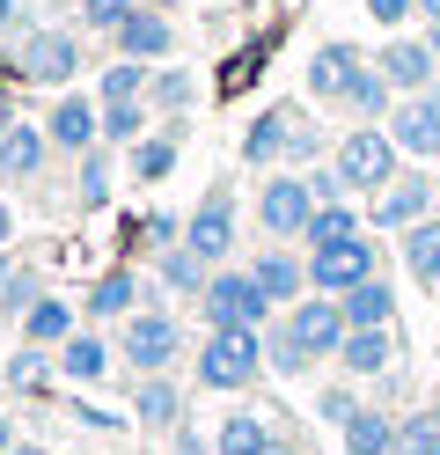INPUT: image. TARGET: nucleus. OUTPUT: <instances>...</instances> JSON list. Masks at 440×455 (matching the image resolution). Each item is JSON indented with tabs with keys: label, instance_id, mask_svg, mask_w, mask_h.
<instances>
[{
	"label": "nucleus",
	"instance_id": "1",
	"mask_svg": "<svg viewBox=\"0 0 440 455\" xmlns=\"http://www.w3.org/2000/svg\"><path fill=\"white\" fill-rule=\"evenodd\" d=\"M198 316H205V331H264L279 316V301L257 287L250 265H213V279L198 294Z\"/></svg>",
	"mask_w": 440,
	"mask_h": 455
},
{
	"label": "nucleus",
	"instance_id": "2",
	"mask_svg": "<svg viewBox=\"0 0 440 455\" xmlns=\"http://www.w3.org/2000/svg\"><path fill=\"white\" fill-rule=\"evenodd\" d=\"M396 162H404V148L389 140V125H352L338 148H331V169L345 177V191H352V198L389 191V184H396Z\"/></svg>",
	"mask_w": 440,
	"mask_h": 455
},
{
	"label": "nucleus",
	"instance_id": "3",
	"mask_svg": "<svg viewBox=\"0 0 440 455\" xmlns=\"http://www.w3.org/2000/svg\"><path fill=\"white\" fill-rule=\"evenodd\" d=\"M257 375H272V360H264V331H205L198 346V382L205 389H250Z\"/></svg>",
	"mask_w": 440,
	"mask_h": 455
},
{
	"label": "nucleus",
	"instance_id": "4",
	"mask_svg": "<svg viewBox=\"0 0 440 455\" xmlns=\"http://www.w3.org/2000/svg\"><path fill=\"white\" fill-rule=\"evenodd\" d=\"M316 220V191H308V169H272L257 184V228L272 243H301Z\"/></svg>",
	"mask_w": 440,
	"mask_h": 455
},
{
	"label": "nucleus",
	"instance_id": "5",
	"mask_svg": "<svg viewBox=\"0 0 440 455\" xmlns=\"http://www.w3.org/2000/svg\"><path fill=\"white\" fill-rule=\"evenodd\" d=\"M15 74L22 81H44V89H67V81L81 74V37L67 30V22H37V30H22Z\"/></svg>",
	"mask_w": 440,
	"mask_h": 455
},
{
	"label": "nucleus",
	"instance_id": "6",
	"mask_svg": "<svg viewBox=\"0 0 440 455\" xmlns=\"http://www.w3.org/2000/svg\"><path fill=\"white\" fill-rule=\"evenodd\" d=\"M279 323L293 331V346H301L308 360H338V346H345V301L338 294H301L293 308H279Z\"/></svg>",
	"mask_w": 440,
	"mask_h": 455
},
{
	"label": "nucleus",
	"instance_id": "7",
	"mask_svg": "<svg viewBox=\"0 0 440 455\" xmlns=\"http://www.w3.org/2000/svg\"><path fill=\"white\" fill-rule=\"evenodd\" d=\"M176 353H184V323H176L169 308H132V316H125V360H132V375H169Z\"/></svg>",
	"mask_w": 440,
	"mask_h": 455
},
{
	"label": "nucleus",
	"instance_id": "8",
	"mask_svg": "<svg viewBox=\"0 0 440 455\" xmlns=\"http://www.w3.org/2000/svg\"><path fill=\"white\" fill-rule=\"evenodd\" d=\"M433 206H440V184L426 177V169H396V184L367 198V220H374V228H389V235H404V228L433 220Z\"/></svg>",
	"mask_w": 440,
	"mask_h": 455
},
{
	"label": "nucleus",
	"instance_id": "9",
	"mask_svg": "<svg viewBox=\"0 0 440 455\" xmlns=\"http://www.w3.org/2000/svg\"><path fill=\"white\" fill-rule=\"evenodd\" d=\"M381 272V250L367 235H352V243H331V250H308V294H352L360 279Z\"/></svg>",
	"mask_w": 440,
	"mask_h": 455
},
{
	"label": "nucleus",
	"instance_id": "10",
	"mask_svg": "<svg viewBox=\"0 0 440 455\" xmlns=\"http://www.w3.org/2000/svg\"><path fill=\"white\" fill-rule=\"evenodd\" d=\"M381 125H389V140L404 148V162H440V89L396 96V110Z\"/></svg>",
	"mask_w": 440,
	"mask_h": 455
},
{
	"label": "nucleus",
	"instance_id": "11",
	"mask_svg": "<svg viewBox=\"0 0 440 455\" xmlns=\"http://www.w3.org/2000/svg\"><path fill=\"white\" fill-rule=\"evenodd\" d=\"M184 250H198L205 265H228L235 258V191L228 184H213L191 206V220H184Z\"/></svg>",
	"mask_w": 440,
	"mask_h": 455
},
{
	"label": "nucleus",
	"instance_id": "12",
	"mask_svg": "<svg viewBox=\"0 0 440 455\" xmlns=\"http://www.w3.org/2000/svg\"><path fill=\"white\" fill-rule=\"evenodd\" d=\"M374 67L389 74V89H396V96H419V89H440V81H433V74H440V44H433V37H404V30H396L389 44L374 52Z\"/></svg>",
	"mask_w": 440,
	"mask_h": 455
},
{
	"label": "nucleus",
	"instance_id": "13",
	"mask_svg": "<svg viewBox=\"0 0 440 455\" xmlns=\"http://www.w3.org/2000/svg\"><path fill=\"white\" fill-rule=\"evenodd\" d=\"M44 132H52V148H67L74 162H81V155H96V148H103V103H96V96L59 89V103H52Z\"/></svg>",
	"mask_w": 440,
	"mask_h": 455
},
{
	"label": "nucleus",
	"instance_id": "14",
	"mask_svg": "<svg viewBox=\"0 0 440 455\" xmlns=\"http://www.w3.org/2000/svg\"><path fill=\"white\" fill-rule=\"evenodd\" d=\"M367 74V52L360 44H316L308 52V96L316 103H338L345 110V96H352V81Z\"/></svg>",
	"mask_w": 440,
	"mask_h": 455
},
{
	"label": "nucleus",
	"instance_id": "15",
	"mask_svg": "<svg viewBox=\"0 0 440 455\" xmlns=\"http://www.w3.org/2000/svg\"><path fill=\"white\" fill-rule=\"evenodd\" d=\"M293 132H301V110H286V103L257 110L250 132H243V162H250V169H279L286 148H293Z\"/></svg>",
	"mask_w": 440,
	"mask_h": 455
},
{
	"label": "nucleus",
	"instance_id": "16",
	"mask_svg": "<svg viewBox=\"0 0 440 455\" xmlns=\"http://www.w3.org/2000/svg\"><path fill=\"white\" fill-rule=\"evenodd\" d=\"M110 37H117V60H147V67H155V60L176 52V22H169L162 8H132Z\"/></svg>",
	"mask_w": 440,
	"mask_h": 455
},
{
	"label": "nucleus",
	"instance_id": "17",
	"mask_svg": "<svg viewBox=\"0 0 440 455\" xmlns=\"http://www.w3.org/2000/svg\"><path fill=\"white\" fill-rule=\"evenodd\" d=\"M338 367H345V382H374V375H389V367H396V331H345Z\"/></svg>",
	"mask_w": 440,
	"mask_h": 455
},
{
	"label": "nucleus",
	"instance_id": "18",
	"mask_svg": "<svg viewBox=\"0 0 440 455\" xmlns=\"http://www.w3.org/2000/svg\"><path fill=\"white\" fill-rule=\"evenodd\" d=\"M250 272H257V287H264V294H272L279 308H293V301H301V294H308V258H293V250H286V243H272V250H264V258H257Z\"/></svg>",
	"mask_w": 440,
	"mask_h": 455
},
{
	"label": "nucleus",
	"instance_id": "19",
	"mask_svg": "<svg viewBox=\"0 0 440 455\" xmlns=\"http://www.w3.org/2000/svg\"><path fill=\"white\" fill-rule=\"evenodd\" d=\"M44 155H52V132H44V125H22V118H15L8 132H0V177H22V184H29V177L44 169Z\"/></svg>",
	"mask_w": 440,
	"mask_h": 455
},
{
	"label": "nucleus",
	"instance_id": "20",
	"mask_svg": "<svg viewBox=\"0 0 440 455\" xmlns=\"http://www.w3.org/2000/svg\"><path fill=\"white\" fill-rule=\"evenodd\" d=\"M81 323H88V316H81L74 301L37 294V301H29V316H22V338H29V346H67V338H74Z\"/></svg>",
	"mask_w": 440,
	"mask_h": 455
},
{
	"label": "nucleus",
	"instance_id": "21",
	"mask_svg": "<svg viewBox=\"0 0 440 455\" xmlns=\"http://www.w3.org/2000/svg\"><path fill=\"white\" fill-rule=\"evenodd\" d=\"M338 441H345V455H396V419L381 404H360L338 426Z\"/></svg>",
	"mask_w": 440,
	"mask_h": 455
},
{
	"label": "nucleus",
	"instance_id": "22",
	"mask_svg": "<svg viewBox=\"0 0 440 455\" xmlns=\"http://www.w3.org/2000/svg\"><path fill=\"white\" fill-rule=\"evenodd\" d=\"M345 301V323L352 331H389V316H396V287H389V279H360V287H352V294H338Z\"/></svg>",
	"mask_w": 440,
	"mask_h": 455
},
{
	"label": "nucleus",
	"instance_id": "23",
	"mask_svg": "<svg viewBox=\"0 0 440 455\" xmlns=\"http://www.w3.org/2000/svg\"><path fill=\"white\" fill-rule=\"evenodd\" d=\"M59 375H67V382H81V389H88V382H103V375H110V346L81 323L67 346H59Z\"/></svg>",
	"mask_w": 440,
	"mask_h": 455
},
{
	"label": "nucleus",
	"instance_id": "24",
	"mask_svg": "<svg viewBox=\"0 0 440 455\" xmlns=\"http://www.w3.org/2000/svg\"><path fill=\"white\" fill-rule=\"evenodd\" d=\"M279 434H272V419H257V411H228L213 426V455H264Z\"/></svg>",
	"mask_w": 440,
	"mask_h": 455
},
{
	"label": "nucleus",
	"instance_id": "25",
	"mask_svg": "<svg viewBox=\"0 0 440 455\" xmlns=\"http://www.w3.org/2000/svg\"><path fill=\"white\" fill-rule=\"evenodd\" d=\"M132 419H140V426H176V419H184V389H176L169 375H140Z\"/></svg>",
	"mask_w": 440,
	"mask_h": 455
},
{
	"label": "nucleus",
	"instance_id": "26",
	"mask_svg": "<svg viewBox=\"0 0 440 455\" xmlns=\"http://www.w3.org/2000/svg\"><path fill=\"white\" fill-rule=\"evenodd\" d=\"M404 272L419 279V287H440V213L404 228Z\"/></svg>",
	"mask_w": 440,
	"mask_h": 455
},
{
	"label": "nucleus",
	"instance_id": "27",
	"mask_svg": "<svg viewBox=\"0 0 440 455\" xmlns=\"http://www.w3.org/2000/svg\"><path fill=\"white\" fill-rule=\"evenodd\" d=\"M132 308H140V279L132 272H103L96 287H88L81 316H132Z\"/></svg>",
	"mask_w": 440,
	"mask_h": 455
},
{
	"label": "nucleus",
	"instance_id": "28",
	"mask_svg": "<svg viewBox=\"0 0 440 455\" xmlns=\"http://www.w3.org/2000/svg\"><path fill=\"white\" fill-rule=\"evenodd\" d=\"M155 272H162V287H169V294H205V279H213V265H205L198 250H184V243H169Z\"/></svg>",
	"mask_w": 440,
	"mask_h": 455
},
{
	"label": "nucleus",
	"instance_id": "29",
	"mask_svg": "<svg viewBox=\"0 0 440 455\" xmlns=\"http://www.w3.org/2000/svg\"><path fill=\"white\" fill-rule=\"evenodd\" d=\"M360 235V213H352V198H331V206H316V220H308V250H331V243H352Z\"/></svg>",
	"mask_w": 440,
	"mask_h": 455
},
{
	"label": "nucleus",
	"instance_id": "30",
	"mask_svg": "<svg viewBox=\"0 0 440 455\" xmlns=\"http://www.w3.org/2000/svg\"><path fill=\"white\" fill-rule=\"evenodd\" d=\"M147 89H155L147 60H117V67H103V81H96L103 103H147Z\"/></svg>",
	"mask_w": 440,
	"mask_h": 455
},
{
	"label": "nucleus",
	"instance_id": "31",
	"mask_svg": "<svg viewBox=\"0 0 440 455\" xmlns=\"http://www.w3.org/2000/svg\"><path fill=\"white\" fill-rule=\"evenodd\" d=\"M396 455H440V404L396 419Z\"/></svg>",
	"mask_w": 440,
	"mask_h": 455
},
{
	"label": "nucleus",
	"instance_id": "32",
	"mask_svg": "<svg viewBox=\"0 0 440 455\" xmlns=\"http://www.w3.org/2000/svg\"><path fill=\"white\" fill-rule=\"evenodd\" d=\"M147 103L169 110V118H184V110L198 103V81H191L184 67H162V74H155V89H147Z\"/></svg>",
	"mask_w": 440,
	"mask_h": 455
},
{
	"label": "nucleus",
	"instance_id": "33",
	"mask_svg": "<svg viewBox=\"0 0 440 455\" xmlns=\"http://www.w3.org/2000/svg\"><path fill=\"white\" fill-rule=\"evenodd\" d=\"M264 360H272V375H286V382H293V375H308V367H316V360H308L301 346H293V331H286L279 316H272V331H264Z\"/></svg>",
	"mask_w": 440,
	"mask_h": 455
},
{
	"label": "nucleus",
	"instance_id": "34",
	"mask_svg": "<svg viewBox=\"0 0 440 455\" xmlns=\"http://www.w3.org/2000/svg\"><path fill=\"white\" fill-rule=\"evenodd\" d=\"M140 148L147 140V103H103V148Z\"/></svg>",
	"mask_w": 440,
	"mask_h": 455
},
{
	"label": "nucleus",
	"instance_id": "35",
	"mask_svg": "<svg viewBox=\"0 0 440 455\" xmlns=\"http://www.w3.org/2000/svg\"><path fill=\"white\" fill-rule=\"evenodd\" d=\"M169 169H176V132H155V140H140V148H132V177L140 184H162Z\"/></svg>",
	"mask_w": 440,
	"mask_h": 455
},
{
	"label": "nucleus",
	"instance_id": "36",
	"mask_svg": "<svg viewBox=\"0 0 440 455\" xmlns=\"http://www.w3.org/2000/svg\"><path fill=\"white\" fill-rule=\"evenodd\" d=\"M74 198H81V206H110V155H103V148L81 155V184H74Z\"/></svg>",
	"mask_w": 440,
	"mask_h": 455
},
{
	"label": "nucleus",
	"instance_id": "37",
	"mask_svg": "<svg viewBox=\"0 0 440 455\" xmlns=\"http://www.w3.org/2000/svg\"><path fill=\"white\" fill-rule=\"evenodd\" d=\"M132 8H147V0H74V15H81V30H117Z\"/></svg>",
	"mask_w": 440,
	"mask_h": 455
},
{
	"label": "nucleus",
	"instance_id": "38",
	"mask_svg": "<svg viewBox=\"0 0 440 455\" xmlns=\"http://www.w3.org/2000/svg\"><path fill=\"white\" fill-rule=\"evenodd\" d=\"M37 294H44L37 272H8V265H0V301H8L15 316H29V301H37Z\"/></svg>",
	"mask_w": 440,
	"mask_h": 455
},
{
	"label": "nucleus",
	"instance_id": "39",
	"mask_svg": "<svg viewBox=\"0 0 440 455\" xmlns=\"http://www.w3.org/2000/svg\"><path fill=\"white\" fill-rule=\"evenodd\" d=\"M52 375V360H44V346H29V353H15L8 360V389H37Z\"/></svg>",
	"mask_w": 440,
	"mask_h": 455
},
{
	"label": "nucleus",
	"instance_id": "40",
	"mask_svg": "<svg viewBox=\"0 0 440 455\" xmlns=\"http://www.w3.org/2000/svg\"><path fill=\"white\" fill-rule=\"evenodd\" d=\"M316 411L331 419V426H345L352 411H360V396H352V382H338V389H323V396H316Z\"/></svg>",
	"mask_w": 440,
	"mask_h": 455
},
{
	"label": "nucleus",
	"instance_id": "41",
	"mask_svg": "<svg viewBox=\"0 0 440 455\" xmlns=\"http://www.w3.org/2000/svg\"><path fill=\"white\" fill-rule=\"evenodd\" d=\"M367 15L381 22V30H404V22L419 15V0H367Z\"/></svg>",
	"mask_w": 440,
	"mask_h": 455
},
{
	"label": "nucleus",
	"instance_id": "42",
	"mask_svg": "<svg viewBox=\"0 0 440 455\" xmlns=\"http://www.w3.org/2000/svg\"><path fill=\"white\" fill-rule=\"evenodd\" d=\"M176 455H213V448H205L198 434H176Z\"/></svg>",
	"mask_w": 440,
	"mask_h": 455
},
{
	"label": "nucleus",
	"instance_id": "43",
	"mask_svg": "<svg viewBox=\"0 0 440 455\" xmlns=\"http://www.w3.org/2000/svg\"><path fill=\"white\" fill-rule=\"evenodd\" d=\"M15 235V206H8V198H0V243H8Z\"/></svg>",
	"mask_w": 440,
	"mask_h": 455
},
{
	"label": "nucleus",
	"instance_id": "44",
	"mask_svg": "<svg viewBox=\"0 0 440 455\" xmlns=\"http://www.w3.org/2000/svg\"><path fill=\"white\" fill-rule=\"evenodd\" d=\"M8 125H15V96L0 89V132H8Z\"/></svg>",
	"mask_w": 440,
	"mask_h": 455
},
{
	"label": "nucleus",
	"instance_id": "45",
	"mask_svg": "<svg viewBox=\"0 0 440 455\" xmlns=\"http://www.w3.org/2000/svg\"><path fill=\"white\" fill-rule=\"evenodd\" d=\"M15 448V426H8V411H0V455H8Z\"/></svg>",
	"mask_w": 440,
	"mask_h": 455
},
{
	"label": "nucleus",
	"instance_id": "46",
	"mask_svg": "<svg viewBox=\"0 0 440 455\" xmlns=\"http://www.w3.org/2000/svg\"><path fill=\"white\" fill-rule=\"evenodd\" d=\"M419 15H426V22H433V30H440V0H419Z\"/></svg>",
	"mask_w": 440,
	"mask_h": 455
},
{
	"label": "nucleus",
	"instance_id": "47",
	"mask_svg": "<svg viewBox=\"0 0 440 455\" xmlns=\"http://www.w3.org/2000/svg\"><path fill=\"white\" fill-rule=\"evenodd\" d=\"M264 455H301V448H293V441H286V434H279V441H272V448H264Z\"/></svg>",
	"mask_w": 440,
	"mask_h": 455
},
{
	"label": "nucleus",
	"instance_id": "48",
	"mask_svg": "<svg viewBox=\"0 0 440 455\" xmlns=\"http://www.w3.org/2000/svg\"><path fill=\"white\" fill-rule=\"evenodd\" d=\"M8 455H52V448H37V441H15V448H8Z\"/></svg>",
	"mask_w": 440,
	"mask_h": 455
},
{
	"label": "nucleus",
	"instance_id": "49",
	"mask_svg": "<svg viewBox=\"0 0 440 455\" xmlns=\"http://www.w3.org/2000/svg\"><path fill=\"white\" fill-rule=\"evenodd\" d=\"M8 22H15V0H0V30H8Z\"/></svg>",
	"mask_w": 440,
	"mask_h": 455
},
{
	"label": "nucleus",
	"instance_id": "50",
	"mask_svg": "<svg viewBox=\"0 0 440 455\" xmlns=\"http://www.w3.org/2000/svg\"><path fill=\"white\" fill-rule=\"evenodd\" d=\"M44 8H74V0H44Z\"/></svg>",
	"mask_w": 440,
	"mask_h": 455
},
{
	"label": "nucleus",
	"instance_id": "51",
	"mask_svg": "<svg viewBox=\"0 0 440 455\" xmlns=\"http://www.w3.org/2000/svg\"><path fill=\"white\" fill-rule=\"evenodd\" d=\"M0 396H8V367H0Z\"/></svg>",
	"mask_w": 440,
	"mask_h": 455
},
{
	"label": "nucleus",
	"instance_id": "52",
	"mask_svg": "<svg viewBox=\"0 0 440 455\" xmlns=\"http://www.w3.org/2000/svg\"><path fill=\"white\" fill-rule=\"evenodd\" d=\"M433 404H440V396H433Z\"/></svg>",
	"mask_w": 440,
	"mask_h": 455
}]
</instances>
